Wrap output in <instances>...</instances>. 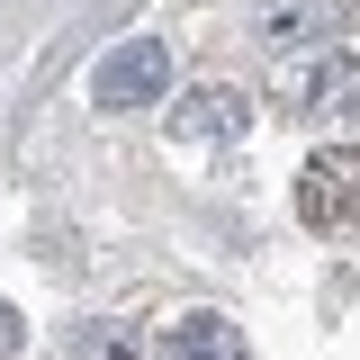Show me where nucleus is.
Segmentation results:
<instances>
[{
  "label": "nucleus",
  "instance_id": "obj_1",
  "mask_svg": "<svg viewBox=\"0 0 360 360\" xmlns=\"http://www.w3.org/2000/svg\"><path fill=\"white\" fill-rule=\"evenodd\" d=\"M297 225L307 234H360V144H324L297 172Z\"/></svg>",
  "mask_w": 360,
  "mask_h": 360
},
{
  "label": "nucleus",
  "instance_id": "obj_2",
  "mask_svg": "<svg viewBox=\"0 0 360 360\" xmlns=\"http://www.w3.org/2000/svg\"><path fill=\"white\" fill-rule=\"evenodd\" d=\"M172 90V45L162 37H127L99 54V72H90V99L99 108H153Z\"/></svg>",
  "mask_w": 360,
  "mask_h": 360
},
{
  "label": "nucleus",
  "instance_id": "obj_3",
  "mask_svg": "<svg viewBox=\"0 0 360 360\" xmlns=\"http://www.w3.org/2000/svg\"><path fill=\"white\" fill-rule=\"evenodd\" d=\"M243 127H252V99L225 90V82L189 90V99L172 108V135H180V144H225V135H243Z\"/></svg>",
  "mask_w": 360,
  "mask_h": 360
},
{
  "label": "nucleus",
  "instance_id": "obj_4",
  "mask_svg": "<svg viewBox=\"0 0 360 360\" xmlns=\"http://www.w3.org/2000/svg\"><path fill=\"white\" fill-rule=\"evenodd\" d=\"M162 360H252V342L225 315H180V324H162Z\"/></svg>",
  "mask_w": 360,
  "mask_h": 360
},
{
  "label": "nucleus",
  "instance_id": "obj_5",
  "mask_svg": "<svg viewBox=\"0 0 360 360\" xmlns=\"http://www.w3.org/2000/svg\"><path fill=\"white\" fill-rule=\"evenodd\" d=\"M324 27H333V0H262V18H252V37L270 45H307Z\"/></svg>",
  "mask_w": 360,
  "mask_h": 360
},
{
  "label": "nucleus",
  "instance_id": "obj_6",
  "mask_svg": "<svg viewBox=\"0 0 360 360\" xmlns=\"http://www.w3.org/2000/svg\"><path fill=\"white\" fill-rule=\"evenodd\" d=\"M307 108H324V117L360 108V63H352V54H324V63L307 72Z\"/></svg>",
  "mask_w": 360,
  "mask_h": 360
},
{
  "label": "nucleus",
  "instance_id": "obj_7",
  "mask_svg": "<svg viewBox=\"0 0 360 360\" xmlns=\"http://www.w3.org/2000/svg\"><path fill=\"white\" fill-rule=\"evenodd\" d=\"M82 360H135V342H127V333H117V324H108V333L90 324V333H82Z\"/></svg>",
  "mask_w": 360,
  "mask_h": 360
},
{
  "label": "nucleus",
  "instance_id": "obj_8",
  "mask_svg": "<svg viewBox=\"0 0 360 360\" xmlns=\"http://www.w3.org/2000/svg\"><path fill=\"white\" fill-rule=\"evenodd\" d=\"M18 352V307H9V297H0V360Z\"/></svg>",
  "mask_w": 360,
  "mask_h": 360
}]
</instances>
